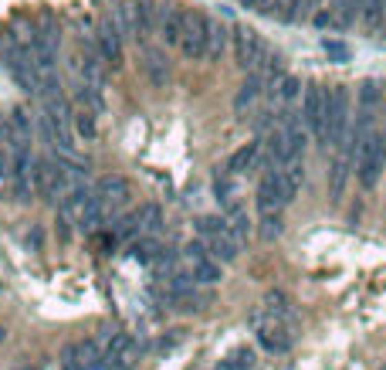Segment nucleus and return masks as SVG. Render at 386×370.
<instances>
[{
  "mask_svg": "<svg viewBox=\"0 0 386 370\" xmlns=\"http://www.w3.org/2000/svg\"><path fill=\"white\" fill-rule=\"evenodd\" d=\"M349 136V88L332 85L325 92V139L332 146H346Z\"/></svg>",
  "mask_w": 386,
  "mask_h": 370,
  "instance_id": "obj_1",
  "label": "nucleus"
},
{
  "mask_svg": "<svg viewBox=\"0 0 386 370\" xmlns=\"http://www.w3.org/2000/svg\"><path fill=\"white\" fill-rule=\"evenodd\" d=\"M383 164H386V157H383V136L380 133H373V136H366V139L356 143V177H359V184L366 191L376 187Z\"/></svg>",
  "mask_w": 386,
  "mask_h": 370,
  "instance_id": "obj_2",
  "label": "nucleus"
},
{
  "mask_svg": "<svg viewBox=\"0 0 386 370\" xmlns=\"http://www.w3.org/2000/svg\"><path fill=\"white\" fill-rule=\"evenodd\" d=\"M61 370H105V357L95 340H72L61 350Z\"/></svg>",
  "mask_w": 386,
  "mask_h": 370,
  "instance_id": "obj_3",
  "label": "nucleus"
},
{
  "mask_svg": "<svg viewBox=\"0 0 386 370\" xmlns=\"http://www.w3.org/2000/svg\"><path fill=\"white\" fill-rule=\"evenodd\" d=\"M102 357H105V367L129 370L139 360V343H136V336H129V333H105V350H102Z\"/></svg>",
  "mask_w": 386,
  "mask_h": 370,
  "instance_id": "obj_4",
  "label": "nucleus"
},
{
  "mask_svg": "<svg viewBox=\"0 0 386 370\" xmlns=\"http://www.w3.org/2000/svg\"><path fill=\"white\" fill-rule=\"evenodd\" d=\"M207 31H210V21L200 14V10H190L183 14V38H180V51L187 58H203L207 55Z\"/></svg>",
  "mask_w": 386,
  "mask_h": 370,
  "instance_id": "obj_5",
  "label": "nucleus"
},
{
  "mask_svg": "<svg viewBox=\"0 0 386 370\" xmlns=\"http://www.w3.org/2000/svg\"><path fill=\"white\" fill-rule=\"evenodd\" d=\"M302 123L309 126L312 136L325 139V88L318 82L305 85V99H302Z\"/></svg>",
  "mask_w": 386,
  "mask_h": 370,
  "instance_id": "obj_6",
  "label": "nucleus"
},
{
  "mask_svg": "<svg viewBox=\"0 0 386 370\" xmlns=\"http://www.w3.org/2000/svg\"><path fill=\"white\" fill-rule=\"evenodd\" d=\"M265 51H268V48H265V41L258 38L254 28H237V31H234V58H237L241 68L254 72L258 61L265 58Z\"/></svg>",
  "mask_w": 386,
  "mask_h": 370,
  "instance_id": "obj_7",
  "label": "nucleus"
},
{
  "mask_svg": "<svg viewBox=\"0 0 386 370\" xmlns=\"http://www.w3.org/2000/svg\"><path fill=\"white\" fill-rule=\"evenodd\" d=\"M92 191H95V197H99L102 204L109 207V217H112V214H119V207L132 197V187H129V180H125V177H119V173L102 177V180H99Z\"/></svg>",
  "mask_w": 386,
  "mask_h": 370,
  "instance_id": "obj_8",
  "label": "nucleus"
},
{
  "mask_svg": "<svg viewBox=\"0 0 386 370\" xmlns=\"http://www.w3.org/2000/svg\"><path fill=\"white\" fill-rule=\"evenodd\" d=\"M285 204H292V201H288V194H285L281 173H278V170H265V177H261V184H258V211H261V214H271V211H281Z\"/></svg>",
  "mask_w": 386,
  "mask_h": 370,
  "instance_id": "obj_9",
  "label": "nucleus"
},
{
  "mask_svg": "<svg viewBox=\"0 0 386 370\" xmlns=\"http://www.w3.org/2000/svg\"><path fill=\"white\" fill-rule=\"evenodd\" d=\"M92 44H95L99 58H102V61H109V65H116L119 58H122V31L116 28L112 14H109V17H102V24H99V31H95Z\"/></svg>",
  "mask_w": 386,
  "mask_h": 370,
  "instance_id": "obj_10",
  "label": "nucleus"
},
{
  "mask_svg": "<svg viewBox=\"0 0 386 370\" xmlns=\"http://www.w3.org/2000/svg\"><path fill=\"white\" fill-rule=\"evenodd\" d=\"M254 333H258V343H261L268 353H288V350H292V329H285L281 323H274L271 316L254 329Z\"/></svg>",
  "mask_w": 386,
  "mask_h": 370,
  "instance_id": "obj_11",
  "label": "nucleus"
},
{
  "mask_svg": "<svg viewBox=\"0 0 386 370\" xmlns=\"http://www.w3.org/2000/svg\"><path fill=\"white\" fill-rule=\"evenodd\" d=\"M349 173H352V157H349V150L343 146V150H339V157L332 160V170H329V194H332L336 201H339V197H343V191H346Z\"/></svg>",
  "mask_w": 386,
  "mask_h": 370,
  "instance_id": "obj_12",
  "label": "nucleus"
},
{
  "mask_svg": "<svg viewBox=\"0 0 386 370\" xmlns=\"http://www.w3.org/2000/svg\"><path fill=\"white\" fill-rule=\"evenodd\" d=\"M81 85L99 88V92H102V85H105V61L99 58L95 44H92V48L85 51V58H81Z\"/></svg>",
  "mask_w": 386,
  "mask_h": 370,
  "instance_id": "obj_13",
  "label": "nucleus"
},
{
  "mask_svg": "<svg viewBox=\"0 0 386 370\" xmlns=\"http://www.w3.org/2000/svg\"><path fill=\"white\" fill-rule=\"evenodd\" d=\"M112 21L122 31V38L139 31V0H119V7H112Z\"/></svg>",
  "mask_w": 386,
  "mask_h": 370,
  "instance_id": "obj_14",
  "label": "nucleus"
},
{
  "mask_svg": "<svg viewBox=\"0 0 386 370\" xmlns=\"http://www.w3.org/2000/svg\"><path fill=\"white\" fill-rule=\"evenodd\" d=\"M159 38L166 44H180V38H183V10H176V7L159 10Z\"/></svg>",
  "mask_w": 386,
  "mask_h": 370,
  "instance_id": "obj_15",
  "label": "nucleus"
},
{
  "mask_svg": "<svg viewBox=\"0 0 386 370\" xmlns=\"http://www.w3.org/2000/svg\"><path fill=\"white\" fill-rule=\"evenodd\" d=\"M143 72L150 75L153 85L170 82V65H166V55H163L159 48H146V51H143Z\"/></svg>",
  "mask_w": 386,
  "mask_h": 370,
  "instance_id": "obj_16",
  "label": "nucleus"
},
{
  "mask_svg": "<svg viewBox=\"0 0 386 370\" xmlns=\"http://www.w3.org/2000/svg\"><path fill=\"white\" fill-rule=\"evenodd\" d=\"M258 153H261V143H244L241 150H234L231 153V160H227V173L237 177V173L251 170V166L258 164Z\"/></svg>",
  "mask_w": 386,
  "mask_h": 370,
  "instance_id": "obj_17",
  "label": "nucleus"
},
{
  "mask_svg": "<svg viewBox=\"0 0 386 370\" xmlns=\"http://www.w3.org/2000/svg\"><path fill=\"white\" fill-rule=\"evenodd\" d=\"M224 221H227V235H231L237 245L251 235V221H247V214H244V207H241V204L227 207V217H224Z\"/></svg>",
  "mask_w": 386,
  "mask_h": 370,
  "instance_id": "obj_18",
  "label": "nucleus"
},
{
  "mask_svg": "<svg viewBox=\"0 0 386 370\" xmlns=\"http://www.w3.org/2000/svg\"><path fill=\"white\" fill-rule=\"evenodd\" d=\"M207 255L221 265V262H237V242H234L231 235H217V238H210L207 242Z\"/></svg>",
  "mask_w": 386,
  "mask_h": 370,
  "instance_id": "obj_19",
  "label": "nucleus"
},
{
  "mask_svg": "<svg viewBox=\"0 0 386 370\" xmlns=\"http://www.w3.org/2000/svg\"><path fill=\"white\" fill-rule=\"evenodd\" d=\"M190 275H193L196 286H214V282H221V265H217L210 255H207V258H196Z\"/></svg>",
  "mask_w": 386,
  "mask_h": 370,
  "instance_id": "obj_20",
  "label": "nucleus"
},
{
  "mask_svg": "<svg viewBox=\"0 0 386 370\" xmlns=\"http://www.w3.org/2000/svg\"><path fill=\"white\" fill-rule=\"evenodd\" d=\"M261 88H265V79H261L258 72H251V75H247V82L241 85L237 99H234V109H237V113H244V109H247V106L261 95Z\"/></svg>",
  "mask_w": 386,
  "mask_h": 370,
  "instance_id": "obj_21",
  "label": "nucleus"
},
{
  "mask_svg": "<svg viewBox=\"0 0 386 370\" xmlns=\"http://www.w3.org/2000/svg\"><path fill=\"white\" fill-rule=\"evenodd\" d=\"M95 116H99V113H92V109H85V106H75V109H72V123H75V133L81 139H95V133H99Z\"/></svg>",
  "mask_w": 386,
  "mask_h": 370,
  "instance_id": "obj_22",
  "label": "nucleus"
},
{
  "mask_svg": "<svg viewBox=\"0 0 386 370\" xmlns=\"http://www.w3.org/2000/svg\"><path fill=\"white\" fill-rule=\"evenodd\" d=\"M258 367V360H254V350H247V347H237L231 350L224 360H221V367L217 370H254Z\"/></svg>",
  "mask_w": 386,
  "mask_h": 370,
  "instance_id": "obj_23",
  "label": "nucleus"
},
{
  "mask_svg": "<svg viewBox=\"0 0 386 370\" xmlns=\"http://www.w3.org/2000/svg\"><path fill=\"white\" fill-rule=\"evenodd\" d=\"M136 214H139V228H143L146 238L159 235V228H163V211H159V204H143Z\"/></svg>",
  "mask_w": 386,
  "mask_h": 370,
  "instance_id": "obj_24",
  "label": "nucleus"
},
{
  "mask_svg": "<svg viewBox=\"0 0 386 370\" xmlns=\"http://www.w3.org/2000/svg\"><path fill=\"white\" fill-rule=\"evenodd\" d=\"M224 51H227V28L217 24V21H210V31H207V55H210V58H221Z\"/></svg>",
  "mask_w": 386,
  "mask_h": 370,
  "instance_id": "obj_25",
  "label": "nucleus"
},
{
  "mask_svg": "<svg viewBox=\"0 0 386 370\" xmlns=\"http://www.w3.org/2000/svg\"><path fill=\"white\" fill-rule=\"evenodd\" d=\"M159 10L163 7H156L153 0H139V35H153L159 28Z\"/></svg>",
  "mask_w": 386,
  "mask_h": 370,
  "instance_id": "obj_26",
  "label": "nucleus"
},
{
  "mask_svg": "<svg viewBox=\"0 0 386 370\" xmlns=\"http://www.w3.org/2000/svg\"><path fill=\"white\" fill-rule=\"evenodd\" d=\"M380 99H383V88H380V82L366 79V82L359 85V109H373V113H376Z\"/></svg>",
  "mask_w": 386,
  "mask_h": 370,
  "instance_id": "obj_27",
  "label": "nucleus"
},
{
  "mask_svg": "<svg viewBox=\"0 0 386 370\" xmlns=\"http://www.w3.org/2000/svg\"><path fill=\"white\" fill-rule=\"evenodd\" d=\"M196 231L210 242V238H217V235H227V221H224V217H214V214H203V217L196 221Z\"/></svg>",
  "mask_w": 386,
  "mask_h": 370,
  "instance_id": "obj_28",
  "label": "nucleus"
},
{
  "mask_svg": "<svg viewBox=\"0 0 386 370\" xmlns=\"http://www.w3.org/2000/svg\"><path fill=\"white\" fill-rule=\"evenodd\" d=\"M295 7H298V0H271L265 14L278 17L281 24H292V21H295Z\"/></svg>",
  "mask_w": 386,
  "mask_h": 370,
  "instance_id": "obj_29",
  "label": "nucleus"
},
{
  "mask_svg": "<svg viewBox=\"0 0 386 370\" xmlns=\"http://www.w3.org/2000/svg\"><path fill=\"white\" fill-rule=\"evenodd\" d=\"M258 235H261L265 242H274V238L281 235V214H278V211L261 214V228H258Z\"/></svg>",
  "mask_w": 386,
  "mask_h": 370,
  "instance_id": "obj_30",
  "label": "nucleus"
},
{
  "mask_svg": "<svg viewBox=\"0 0 386 370\" xmlns=\"http://www.w3.org/2000/svg\"><path fill=\"white\" fill-rule=\"evenodd\" d=\"M163 255V248L156 245L153 238H139L136 245H132V258H139V262H156Z\"/></svg>",
  "mask_w": 386,
  "mask_h": 370,
  "instance_id": "obj_31",
  "label": "nucleus"
},
{
  "mask_svg": "<svg viewBox=\"0 0 386 370\" xmlns=\"http://www.w3.org/2000/svg\"><path fill=\"white\" fill-rule=\"evenodd\" d=\"M274 88H278V99H281V102H295V99L302 95V82H298L295 75H285Z\"/></svg>",
  "mask_w": 386,
  "mask_h": 370,
  "instance_id": "obj_32",
  "label": "nucleus"
},
{
  "mask_svg": "<svg viewBox=\"0 0 386 370\" xmlns=\"http://www.w3.org/2000/svg\"><path fill=\"white\" fill-rule=\"evenodd\" d=\"M214 191H217V201H224L227 207L237 204V201H234V184H231V173H227V170L214 177Z\"/></svg>",
  "mask_w": 386,
  "mask_h": 370,
  "instance_id": "obj_33",
  "label": "nucleus"
},
{
  "mask_svg": "<svg viewBox=\"0 0 386 370\" xmlns=\"http://www.w3.org/2000/svg\"><path fill=\"white\" fill-rule=\"evenodd\" d=\"M136 235H143V228H139V214H125V217H119L116 221V238H136Z\"/></svg>",
  "mask_w": 386,
  "mask_h": 370,
  "instance_id": "obj_34",
  "label": "nucleus"
},
{
  "mask_svg": "<svg viewBox=\"0 0 386 370\" xmlns=\"http://www.w3.org/2000/svg\"><path fill=\"white\" fill-rule=\"evenodd\" d=\"M10 184H14V197H17L21 204H28V201H31V194H34V187H31V177H14Z\"/></svg>",
  "mask_w": 386,
  "mask_h": 370,
  "instance_id": "obj_35",
  "label": "nucleus"
},
{
  "mask_svg": "<svg viewBox=\"0 0 386 370\" xmlns=\"http://www.w3.org/2000/svg\"><path fill=\"white\" fill-rule=\"evenodd\" d=\"M322 48H325V55H329L332 61H349V48L343 41H332V38H325V41H322Z\"/></svg>",
  "mask_w": 386,
  "mask_h": 370,
  "instance_id": "obj_36",
  "label": "nucleus"
},
{
  "mask_svg": "<svg viewBox=\"0 0 386 370\" xmlns=\"http://www.w3.org/2000/svg\"><path fill=\"white\" fill-rule=\"evenodd\" d=\"M318 7H322V0H298V7H295V21H312V17L318 14Z\"/></svg>",
  "mask_w": 386,
  "mask_h": 370,
  "instance_id": "obj_37",
  "label": "nucleus"
},
{
  "mask_svg": "<svg viewBox=\"0 0 386 370\" xmlns=\"http://www.w3.org/2000/svg\"><path fill=\"white\" fill-rule=\"evenodd\" d=\"M241 3H244V7H251V10H261V14H265L271 0H241Z\"/></svg>",
  "mask_w": 386,
  "mask_h": 370,
  "instance_id": "obj_38",
  "label": "nucleus"
},
{
  "mask_svg": "<svg viewBox=\"0 0 386 370\" xmlns=\"http://www.w3.org/2000/svg\"><path fill=\"white\" fill-rule=\"evenodd\" d=\"M0 177H3V180H10V157H7V153L0 157Z\"/></svg>",
  "mask_w": 386,
  "mask_h": 370,
  "instance_id": "obj_39",
  "label": "nucleus"
},
{
  "mask_svg": "<svg viewBox=\"0 0 386 370\" xmlns=\"http://www.w3.org/2000/svg\"><path fill=\"white\" fill-rule=\"evenodd\" d=\"M3 336H7V333H3V329H0V340H3Z\"/></svg>",
  "mask_w": 386,
  "mask_h": 370,
  "instance_id": "obj_40",
  "label": "nucleus"
},
{
  "mask_svg": "<svg viewBox=\"0 0 386 370\" xmlns=\"http://www.w3.org/2000/svg\"><path fill=\"white\" fill-rule=\"evenodd\" d=\"M17 370H34V367H17Z\"/></svg>",
  "mask_w": 386,
  "mask_h": 370,
  "instance_id": "obj_41",
  "label": "nucleus"
}]
</instances>
